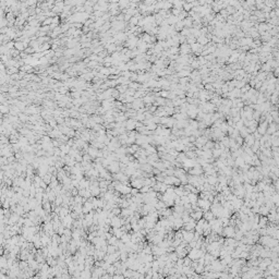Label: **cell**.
<instances>
[{"mask_svg":"<svg viewBox=\"0 0 279 279\" xmlns=\"http://www.w3.org/2000/svg\"><path fill=\"white\" fill-rule=\"evenodd\" d=\"M98 152H99L98 148L94 147V146H91V147L87 149V154L91 156V158H96L98 155Z\"/></svg>","mask_w":279,"mask_h":279,"instance_id":"cell-6","label":"cell"},{"mask_svg":"<svg viewBox=\"0 0 279 279\" xmlns=\"http://www.w3.org/2000/svg\"><path fill=\"white\" fill-rule=\"evenodd\" d=\"M136 122L138 121L136 120H134V119H128V120L124 122V126H125V129L128 131H133L134 129L136 128Z\"/></svg>","mask_w":279,"mask_h":279,"instance_id":"cell-1","label":"cell"},{"mask_svg":"<svg viewBox=\"0 0 279 279\" xmlns=\"http://www.w3.org/2000/svg\"><path fill=\"white\" fill-rule=\"evenodd\" d=\"M19 119H20V121H22V122H26V121H29L30 117H27L26 113H20Z\"/></svg>","mask_w":279,"mask_h":279,"instance_id":"cell-12","label":"cell"},{"mask_svg":"<svg viewBox=\"0 0 279 279\" xmlns=\"http://www.w3.org/2000/svg\"><path fill=\"white\" fill-rule=\"evenodd\" d=\"M132 108L133 109H135V110H140V109H142V108H144V101H143V99H134V101L132 103Z\"/></svg>","mask_w":279,"mask_h":279,"instance_id":"cell-4","label":"cell"},{"mask_svg":"<svg viewBox=\"0 0 279 279\" xmlns=\"http://www.w3.org/2000/svg\"><path fill=\"white\" fill-rule=\"evenodd\" d=\"M153 100H154V97H153V96H151V95H145V96L143 97L144 104H148V105H151V103H152Z\"/></svg>","mask_w":279,"mask_h":279,"instance_id":"cell-10","label":"cell"},{"mask_svg":"<svg viewBox=\"0 0 279 279\" xmlns=\"http://www.w3.org/2000/svg\"><path fill=\"white\" fill-rule=\"evenodd\" d=\"M0 111H1L2 115H7V113L10 111V107L9 105H4V104H2V105H0Z\"/></svg>","mask_w":279,"mask_h":279,"instance_id":"cell-8","label":"cell"},{"mask_svg":"<svg viewBox=\"0 0 279 279\" xmlns=\"http://www.w3.org/2000/svg\"><path fill=\"white\" fill-rule=\"evenodd\" d=\"M25 3H26V6L29 7V6H36L37 2L36 1H26Z\"/></svg>","mask_w":279,"mask_h":279,"instance_id":"cell-14","label":"cell"},{"mask_svg":"<svg viewBox=\"0 0 279 279\" xmlns=\"http://www.w3.org/2000/svg\"><path fill=\"white\" fill-rule=\"evenodd\" d=\"M244 142L247 143V146L248 147H250V146H253L255 143V138L253 134H248V135L247 136V138L244 139Z\"/></svg>","mask_w":279,"mask_h":279,"instance_id":"cell-5","label":"cell"},{"mask_svg":"<svg viewBox=\"0 0 279 279\" xmlns=\"http://www.w3.org/2000/svg\"><path fill=\"white\" fill-rule=\"evenodd\" d=\"M67 92H68V87H65V86H61L60 88H58V93L62 94V95H64Z\"/></svg>","mask_w":279,"mask_h":279,"instance_id":"cell-13","label":"cell"},{"mask_svg":"<svg viewBox=\"0 0 279 279\" xmlns=\"http://www.w3.org/2000/svg\"><path fill=\"white\" fill-rule=\"evenodd\" d=\"M117 90H118V92L120 94H125L126 91H128V86L125 85H119L118 87H117Z\"/></svg>","mask_w":279,"mask_h":279,"instance_id":"cell-11","label":"cell"},{"mask_svg":"<svg viewBox=\"0 0 279 279\" xmlns=\"http://www.w3.org/2000/svg\"><path fill=\"white\" fill-rule=\"evenodd\" d=\"M14 48L17 50V51H23V50L26 49V47H25V45L23 44L22 42H16V44H14Z\"/></svg>","mask_w":279,"mask_h":279,"instance_id":"cell-7","label":"cell"},{"mask_svg":"<svg viewBox=\"0 0 279 279\" xmlns=\"http://www.w3.org/2000/svg\"><path fill=\"white\" fill-rule=\"evenodd\" d=\"M180 52H181V56H187L189 52H191V46L187 45L186 43L181 44L180 45Z\"/></svg>","mask_w":279,"mask_h":279,"instance_id":"cell-2","label":"cell"},{"mask_svg":"<svg viewBox=\"0 0 279 279\" xmlns=\"http://www.w3.org/2000/svg\"><path fill=\"white\" fill-rule=\"evenodd\" d=\"M268 122L267 121H264L258 125V129H257V132L261 134V135H265L267 133V129H268Z\"/></svg>","mask_w":279,"mask_h":279,"instance_id":"cell-3","label":"cell"},{"mask_svg":"<svg viewBox=\"0 0 279 279\" xmlns=\"http://www.w3.org/2000/svg\"><path fill=\"white\" fill-rule=\"evenodd\" d=\"M52 24H56V25L59 24V16H58L54 17V22H52Z\"/></svg>","mask_w":279,"mask_h":279,"instance_id":"cell-15","label":"cell"},{"mask_svg":"<svg viewBox=\"0 0 279 279\" xmlns=\"http://www.w3.org/2000/svg\"><path fill=\"white\" fill-rule=\"evenodd\" d=\"M275 56H276V57H277V58H279V52H276V54H275Z\"/></svg>","mask_w":279,"mask_h":279,"instance_id":"cell-16","label":"cell"},{"mask_svg":"<svg viewBox=\"0 0 279 279\" xmlns=\"http://www.w3.org/2000/svg\"><path fill=\"white\" fill-rule=\"evenodd\" d=\"M187 75H191V71L187 70V69L181 70V71H180V72L178 73V77H180V78H186Z\"/></svg>","mask_w":279,"mask_h":279,"instance_id":"cell-9","label":"cell"}]
</instances>
